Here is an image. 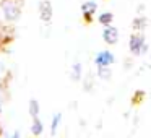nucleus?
<instances>
[{"label": "nucleus", "mask_w": 151, "mask_h": 138, "mask_svg": "<svg viewBox=\"0 0 151 138\" xmlns=\"http://www.w3.org/2000/svg\"><path fill=\"white\" fill-rule=\"evenodd\" d=\"M102 39H104L106 44L109 46H114V44L119 42V29L112 24L109 26H104V31H102Z\"/></svg>", "instance_id": "nucleus-4"}, {"label": "nucleus", "mask_w": 151, "mask_h": 138, "mask_svg": "<svg viewBox=\"0 0 151 138\" xmlns=\"http://www.w3.org/2000/svg\"><path fill=\"white\" fill-rule=\"evenodd\" d=\"M12 39H13V29H12V26L0 23V49L7 46Z\"/></svg>", "instance_id": "nucleus-6"}, {"label": "nucleus", "mask_w": 151, "mask_h": 138, "mask_svg": "<svg viewBox=\"0 0 151 138\" xmlns=\"http://www.w3.org/2000/svg\"><path fill=\"white\" fill-rule=\"evenodd\" d=\"M28 112H29V115L31 117H39V114H41V106H39V102L36 101V99H31L29 101V104H28Z\"/></svg>", "instance_id": "nucleus-8"}, {"label": "nucleus", "mask_w": 151, "mask_h": 138, "mask_svg": "<svg viewBox=\"0 0 151 138\" xmlns=\"http://www.w3.org/2000/svg\"><path fill=\"white\" fill-rule=\"evenodd\" d=\"M130 50L133 55H141L148 50V46L145 44V37L141 33H135L130 36Z\"/></svg>", "instance_id": "nucleus-2"}, {"label": "nucleus", "mask_w": 151, "mask_h": 138, "mask_svg": "<svg viewBox=\"0 0 151 138\" xmlns=\"http://www.w3.org/2000/svg\"><path fill=\"white\" fill-rule=\"evenodd\" d=\"M72 80H75V81L81 80V63L80 62H75L72 67Z\"/></svg>", "instance_id": "nucleus-11"}, {"label": "nucleus", "mask_w": 151, "mask_h": 138, "mask_svg": "<svg viewBox=\"0 0 151 138\" xmlns=\"http://www.w3.org/2000/svg\"><path fill=\"white\" fill-rule=\"evenodd\" d=\"M98 21L102 24V26H109V24L114 21V15L111 13V12H106V13H101L98 18Z\"/></svg>", "instance_id": "nucleus-10"}, {"label": "nucleus", "mask_w": 151, "mask_h": 138, "mask_svg": "<svg viewBox=\"0 0 151 138\" xmlns=\"http://www.w3.org/2000/svg\"><path fill=\"white\" fill-rule=\"evenodd\" d=\"M52 17H54V7L49 0H41L39 2V18L41 21L49 24L52 21Z\"/></svg>", "instance_id": "nucleus-3"}, {"label": "nucleus", "mask_w": 151, "mask_h": 138, "mask_svg": "<svg viewBox=\"0 0 151 138\" xmlns=\"http://www.w3.org/2000/svg\"><path fill=\"white\" fill-rule=\"evenodd\" d=\"M60 122H62V114H60V112H57V114L54 115V119H52V124H50V132H52V135L57 132Z\"/></svg>", "instance_id": "nucleus-13"}, {"label": "nucleus", "mask_w": 151, "mask_h": 138, "mask_svg": "<svg viewBox=\"0 0 151 138\" xmlns=\"http://www.w3.org/2000/svg\"><path fill=\"white\" fill-rule=\"evenodd\" d=\"M96 10H98V4L93 2V0H88V2H85V4L81 5V13H83V17H85L86 21L93 20V15L96 13Z\"/></svg>", "instance_id": "nucleus-7"}, {"label": "nucleus", "mask_w": 151, "mask_h": 138, "mask_svg": "<svg viewBox=\"0 0 151 138\" xmlns=\"http://www.w3.org/2000/svg\"><path fill=\"white\" fill-rule=\"evenodd\" d=\"M2 111H4V107H2V104H0V115H2Z\"/></svg>", "instance_id": "nucleus-16"}, {"label": "nucleus", "mask_w": 151, "mask_h": 138, "mask_svg": "<svg viewBox=\"0 0 151 138\" xmlns=\"http://www.w3.org/2000/svg\"><path fill=\"white\" fill-rule=\"evenodd\" d=\"M115 57L111 50H101L98 55L94 57V63L96 67H111L114 63Z\"/></svg>", "instance_id": "nucleus-5"}, {"label": "nucleus", "mask_w": 151, "mask_h": 138, "mask_svg": "<svg viewBox=\"0 0 151 138\" xmlns=\"http://www.w3.org/2000/svg\"><path fill=\"white\" fill-rule=\"evenodd\" d=\"M0 135H2V127H0Z\"/></svg>", "instance_id": "nucleus-17"}, {"label": "nucleus", "mask_w": 151, "mask_h": 138, "mask_svg": "<svg viewBox=\"0 0 151 138\" xmlns=\"http://www.w3.org/2000/svg\"><path fill=\"white\" fill-rule=\"evenodd\" d=\"M0 8H2L5 21L15 23L21 17L23 4H21V0H0Z\"/></svg>", "instance_id": "nucleus-1"}, {"label": "nucleus", "mask_w": 151, "mask_h": 138, "mask_svg": "<svg viewBox=\"0 0 151 138\" xmlns=\"http://www.w3.org/2000/svg\"><path fill=\"white\" fill-rule=\"evenodd\" d=\"M7 78H8V72L5 70V67L0 63V85H2V86L5 85V80H7Z\"/></svg>", "instance_id": "nucleus-14"}, {"label": "nucleus", "mask_w": 151, "mask_h": 138, "mask_svg": "<svg viewBox=\"0 0 151 138\" xmlns=\"http://www.w3.org/2000/svg\"><path fill=\"white\" fill-rule=\"evenodd\" d=\"M143 18H141V20H135V24H133V28H135V29H141V28H143L145 26V23H143Z\"/></svg>", "instance_id": "nucleus-15"}, {"label": "nucleus", "mask_w": 151, "mask_h": 138, "mask_svg": "<svg viewBox=\"0 0 151 138\" xmlns=\"http://www.w3.org/2000/svg\"><path fill=\"white\" fill-rule=\"evenodd\" d=\"M111 68L109 67H98V76L101 80H111Z\"/></svg>", "instance_id": "nucleus-12"}, {"label": "nucleus", "mask_w": 151, "mask_h": 138, "mask_svg": "<svg viewBox=\"0 0 151 138\" xmlns=\"http://www.w3.org/2000/svg\"><path fill=\"white\" fill-rule=\"evenodd\" d=\"M44 132V125H42V122H41V119L39 117H34L33 119V124H31V133L33 135H41Z\"/></svg>", "instance_id": "nucleus-9"}]
</instances>
